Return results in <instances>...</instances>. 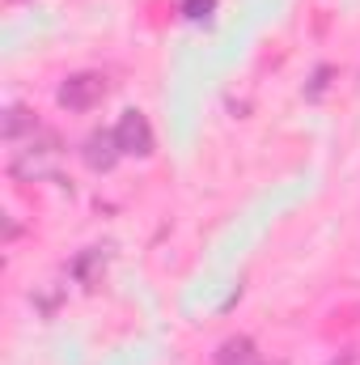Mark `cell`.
<instances>
[{
    "instance_id": "obj_1",
    "label": "cell",
    "mask_w": 360,
    "mask_h": 365,
    "mask_svg": "<svg viewBox=\"0 0 360 365\" xmlns=\"http://www.w3.org/2000/svg\"><path fill=\"white\" fill-rule=\"evenodd\" d=\"M60 162V136L55 132H34L17 153H13V162H9V175L17 182H34L43 179V175H51V166Z\"/></svg>"
},
{
    "instance_id": "obj_2",
    "label": "cell",
    "mask_w": 360,
    "mask_h": 365,
    "mask_svg": "<svg viewBox=\"0 0 360 365\" xmlns=\"http://www.w3.org/2000/svg\"><path fill=\"white\" fill-rule=\"evenodd\" d=\"M60 106L64 110H93L102 98H106V77L102 73H73L64 86H60Z\"/></svg>"
},
{
    "instance_id": "obj_3",
    "label": "cell",
    "mask_w": 360,
    "mask_h": 365,
    "mask_svg": "<svg viewBox=\"0 0 360 365\" xmlns=\"http://www.w3.org/2000/svg\"><path fill=\"white\" fill-rule=\"evenodd\" d=\"M115 140H119V149L132 153V158L153 153V128H149V119H144L140 110H123V115H119V123H115Z\"/></svg>"
},
{
    "instance_id": "obj_4",
    "label": "cell",
    "mask_w": 360,
    "mask_h": 365,
    "mask_svg": "<svg viewBox=\"0 0 360 365\" xmlns=\"http://www.w3.org/2000/svg\"><path fill=\"white\" fill-rule=\"evenodd\" d=\"M119 158H123V149H119L115 132H93L90 140H85V166L90 170H110Z\"/></svg>"
},
{
    "instance_id": "obj_5",
    "label": "cell",
    "mask_w": 360,
    "mask_h": 365,
    "mask_svg": "<svg viewBox=\"0 0 360 365\" xmlns=\"http://www.w3.org/2000/svg\"><path fill=\"white\" fill-rule=\"evenodd\" d=\"M0 132H4V140H9V145H17L21 136H34V132H38V119H34V110H30V106H9V110H4V128H0Z\"/></svg>"
},
{
    "instance_id": "obj_6",
    "label": "cell",
    "mask_w": 360,
    "mask_h": 365,
    "mask_svg": "<svg viewBox=\"0 0 360 365\" xmlns=\"http://www.w3.org/2000/svg\"><path fill=\"white\" fill-rule=\"evenodd\" d=\"M216 365H255V344L246 336H233L216 349Z\"/></svg>"
},
{
    "instance_id": "obj_7",
    "label": "cell",
    "mask_w": 360,
    "mask_h": 365,
    "mask_svg": "<svg viewBox=\"0 0 360 365\" xmlns=\"http://www.w3.org/2000/svg\"><path fill=\"white\" fill-rule=\"evenodd\" d=\"M102 268H106V251H97V247H93V251H85V255L77 259V268H73V272H77V280H81V284H93Z\"/></svg>"
},
{
    "instance_id": "obj_8",
    "label": "cell",
    "mask_w": 360,
    "mask_h": 365,
    "mask_svg": "<svg viewBox=\"0 0 360 365\" xmlns=\"http://www.w3.org/2000/svg\"><path fill=\"white\" fill-rule=\"evenodd\" d=\"M216 9V0H182V17L186 21H208Z\"/></svg>"
},
{
    "instance_id": "obj_9",
    "label": "cell",
    "mask_w": 360,
    "mask_h": 365,
    "mask_svg": "<svg viewBox=\"0 0 360 365\" xmlns=\"http://www.w3.org/2000/svg\"><path fill=\"white\" fill-rule=\"evenodd\" d=\"M327 86H331V68H318V73H314V81L305 86V98H322Z\"/></svg>"
},
{
    "instance_id": "obj_10",
    "label": "cell",
    "mask_w": 360,
    "mask_h": 365,
    "mask_svg": "<svg viewBox=\"0 0 360 365\" xmlns=\"http://www.w3.org/2000/svg\"><path fill=\"white\" fill-rule=\"evenodd\" d=\"M356 361V353H339V357H331V361H322V365H352Z\"/></svg>"
},
{
    "instance_id": "obj_11",
    "label": "cell",
    "mask_w": 360,
    "mask_h": 365,
    "mask_svg": "<svg viewBox=\"0 0 360 365\" xmlns=\"http://www.w3.org/2000/svg\"><path fill=\"white\" fill-rule=\"evenodd\" d=\"M13 4H21V0H13Z\"/></svg>"
},
{
    "instance_id": "obj_12",
    "label": "cell",
    "mask_w": 360,
    "mask_h": 365,
    "mask_svg": "<svg viewBox=\"0 0 360 365\" xmlns=\"http://www.w3.org/2000/svg\"><path fill=\"white\" fill-rule=\"evenodd\" d=\"M255 365H259V361H255Z\"/></svg>"
}]
</instances>
